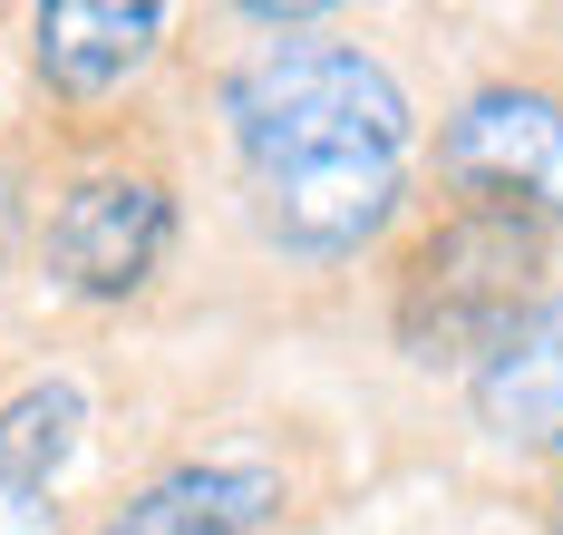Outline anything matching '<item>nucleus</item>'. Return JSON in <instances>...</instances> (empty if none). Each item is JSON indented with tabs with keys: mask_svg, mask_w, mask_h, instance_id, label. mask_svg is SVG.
<instances>
[{
	"mask_svg": "<svg viewBox=\"0 0 563 535\" xmlns=\"http://www.w3.org/2000/svg\"><path fill=\"white\" fill-rule=\"evenodd\" d=\"M544 535H563V468H554V487H544Z\"/></svg>",
	"mask_w": 563,
	"mask_h": 535,
	"instance_id": "obj_9",
	"label": "nucleus"
},
{
	"mask_svg": "<svg viewBox=\"0 0 563 535\" xmlns=\"http://www.w3.org/2000/svg\"><path fill=\"white\" fill-rule=\"evenodd\" d=\"M78 448H88V390L78 380L40 370L0 400V496L10 506H49L58 477L78 468Z\"/></svg>",
	"mask_w": 563,
	"mask_h": 535,
	"instance_id": "obj_8",
	"label": "nucleus"
},
{
	"mask_svg": "<svg viewBox=\"0 0 563 535\" xmlns=\"http://www.w3.org/2000/svg\"><path fill=\"white\" fill-rule=\"evenodd\" d=\"M233 205L273 263H360L408 205L418 108L369 40H263L214 78Z\"/></svg>",
	"mask_w": 563,
	"mask_h": 535,
	"instance_id": "obj_1",
	"label": "nucleus"
},
{
	"mask_svg": "<svg viewBox=\"0 0 563 535\" xmlns=\"http://www.w3.org/2000/svg\"><path fill=\"white\" fill-rule=\"evenodd\" d=\"M166 50H175L166 0H40L30 10V78L78 127H108L156 78Z\"/></svg>",
	"mask_w": 563,
	"mask_h": 535,
	"instance_id": "obj_5",
	"label": "nucleus"
},
{
	"mask_svg": "<svg viewBox=\"0 0 563 535\" xmlns=\"http://www.w3.org/2000/svg\"><path fill=\"white\" fill-rule=\"evenodd\" d=\"M438 205L466 215H506L525 234H563V78L544 68H496L438 118L428 146Z\"/></svg>",
	"mask_w": 563,
	"mask_h": 535,
	"instance_id": "obj_4",
	"label": "nucleus"
},
{
	"mask_svg": "<svg viewBox=\"0 0 563 535\" xmlns=\"http://www.w3.org/2000/svg\"><path fill=\"white\" fill-rule=\"evenodd\" d=\"M456 390H466V418L496 448L563 468V283H544V293L525 302L506 331L476 351V370Z\"/></svg>",
	"mask_w": 563,
	"mask_h": 535,
	"instance_id": "obj_7",
	"label": "nucleus"
},
{
	"mask_svg": "<svg viewBox=\"0 0 563 535\" xmlns=\"http://www.w3.org/2000/svg\"><path fill=\"white\" fill-rule=\"evenodd\" d=\"M544 263H554V243L506 225V215L428 205L389 243V341H398V360L466 380L476 351L544 293Z\"/></svg>",
	"mask_w": 563,
	"mask_h": 535,
	"instance_id": "obj_3",
	"label": "nucleus"
},
{
	"mask_svg": "<svg viewBox=\"0 0 563 535\" xmlns=\"http://www.w3.org/2000/svg\"><path fill=\"white\" fill-rule=\"evenodd\" d=\"M175 243H185V166L156 127H98L78 137L40 185L30 215V263L58 302L126 312L166 283Z\"/></svg>",
	"mask_w": 563,
	"mask_h": 535,
	"instance_id": "obj_2",
	"label": "nucleus"
},
{
	"mask_svg": "<svg viewBox=\"0 0 563 535\" xmlns=\"http://www.w3.org/2000/svg\"><path fill=\"white\" fill-rule=\"evenodd\" d=\"M291 516V468L263 448H195L126 477L88 535H273Z\"/></svg>",
	"mask_w": 563,
	"mask_h": 535,
	"instance_id": "obj_6",
	"label": "nucleus"
}]
</instances>
